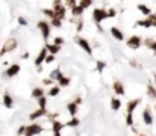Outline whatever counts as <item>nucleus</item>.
I'll return each instance as SVG.
<instances>
[{"instance_id": "24", "label": "nucleus", "mask_w": 156, "mask_h": 136, "mask_svg": "<svg viewBox=\"0 0 156 136\" xmlns=\"http://www.w3.org/2000/svg\"><path fill=\"white\" fill-rule=\"evenodd\" d=\"M144 44H145V47H149V49L156 54V41H155V39H145Z\"/></svg>"}, {"instance_id": "10", "label": "nucleus", "mask_w": 156, "mask_h": 136, "mask_svg": "<svg viewBox=\"0 0 156 136\" xmlns=\"http://www.w3.org/2000/svg\"><path fill=\"white\" fill-rule=\"evenodd\" d=\"M112 91H114L117 95H124L126 94L124 85H123V82H120V80H114V83H112Z\"/></svg>"}, {"instance_id": "23", "label": "nucleus", "mask_w": 156, "mask_h": 136, "mask_svg": "<svg viewBox=\"0 0 156 136\" xmlns=\"http://www.w3.org/2000/svg\"><path fill=\"white\" fill-rule=\"evenodd\" d=\"M32 97L33 98H41V97H44V89L42 88H33L32 89Z\"/></svg>"}, {"instance_id": "35", "label": "nucleus", "mask_w": 156, "mask_h": 136, "mask_svg": "<svg viewBox=\"0 0 156 136\" xmlns=\"http://www.w3.org/2000/svg\"><path fill=\"white\" fill-rule=\"evenodd\" d=\"M126 124H127L129 127L133 125V113H127V115H126Z\"/></svg>"}, {"instance_id": "34", "label": "nucleus", "mask_w": 156, "mask_h": 136, "mask_svg": "<svg viewBox=\"0 0 156 136\" xmlns=\"http://www.w3.org/2000/svg\"><path fill=\"white\" fill-rule=\"evenodd\" d=\"M105 67H106V62H103V61H97V65H96V70H97L99 73H102L103 70H105Z\"/></svg>"}, {"instance_id": "12", "label": "nucleus", "mask_w": 156, "mask_h": 136, "mask_svg": "<svg viewBox=\"0 0 156 136\" xmlns=\"http://www.w3.org/2000/svg\"><path fill=\"white\" fill-rule=\"evenodd\" d=\"M47 54H49V51H47V49H46V47H42V49L40 50L38 56L35 58V65H37L38 68L41 67V63H42V62H46V58H47Z\"/></svg>"}, {"instance_id": "9", "label": "nucleus", "mask_w": 156, "mask_h": 136, "mask_svg": "<svg viewBox=\"0 0 156 136\" xmlns=\"http://www.w3.org/2000/svg\"><path fill=\"white\" fill-rule=\"evenodd\" d=\"M156 24V14H152L149 17H145V20H141V21H136L135 26H143V27H152Z\"/></svg>"}, {"instance_id": "11", "label": "nucleus", "mask_w": 156, "mask_h": 136, "mask_svg": "<svg viewBox=\"0 0 156 136\" xmlns=\"http://www.w3.org/2000/svg\"><path fill=\"white\" fill-rule=\"evenodd\" d=\"M18 73H20V65L18 63H12V65L5 71V76L8 79H12V77H15L17 74H18Z\"/></svg>"}, {"instance_id": "3", "label": "nucleus", "mask_w": 156, "mask_h": 136, "mask_svg": "<svg viewBox=\"0 0 156 136\" xmlns=\"http://www.w3.org/2000/svg\"><path fill=\"white\" fill-rule=\"evenodd\" d=\"M37 27H38V29L41 30V35H42V39H44V42L47 44V39L50 38V29H52V26H50V23H49V21H46V20H41V21H38Z\"/></svg>"}, {"instance_id": "30", "label": "nucleus", "mask_w": 156, "mask_h": 136, "mask_svg": "<svg viewBox=\"0 0 156 136\" xmlns=\"http://www.w3.org/2000/svg\"><path fill=\"white\" fill-rule=\"evenodd\" d=\"M38 107H40V109H47V97H46V95L41 97V98H38Z\"/></svg>"}, {"instance_id": "2", "label": "nucleus", "mask_w": 156, "mask_h": 136, "mask_svg": "<svg viewBox=\"0 0 156 136\" xmlns=\"http://www.w3.org/2000/svg\"><path fill=\"white\" fill-rule=\"evenodd\" d=\"M106 18H108V9H105V8H96L92 11V20H94V23H96L97 26L102 21H105Z\"/></svg>"}, {"instance_id": "49", "label": "nucleus", "mask_w": 156, "mask_h": 136, "mask_svg": "<svg viewBox=\"0 0 156 136\" xmlns=\"http://www.w3.org/2000/svg\"><path fill=\"white\" fill-rule=\"evenodd\" d=\"M155 27H156V24H155Z\"/></svg>"}, {"instance_id": "29", "label": "nucleus", "mask_w": 156, "mask_h": 136, "mask_svg": "<svg viewBox=\"0 0 156 136\" xmlns=\"http://www.w3.org/2000/svg\"><path fill=\"white\" fill-rule=\"evenodd\" d=\"M41 12L44 14V15H47L50 20H53V18H56L55 17V12H53V9H47V8H44V9H41Z\"/></svg>"}, {"instance_id": "14", "label": "nucleus", "mask_w": 156, "mask_h": 136, "mask_svg": "<svg viewBox=\"0 0 156 136\" xmlns=\"http://www.w3.org/2000/svg\"><path fill=\"white\" fill-rule=\"evenodd\" d=\"M49 112H47V109H37L35 112H32L30 115H29V120L30 121H35V120H38V118H41V116H44V115H47Z\"/></svg>"}, {"instance_id": "27", "label": "nucleus", "mask_w": 156, "mask_h": 136, "mask_svg": "<svg viewBox=\"0 0 156 136\" xmlns=\"http://www.w3.org/2000/svg\"><path fill=\"white\" fill-rule=\"evenodd\" d=\"M83 14V9L79 6V5H76L74 8H71V15L73 17H80Z\"/></svg>"}, {"instance_id": "38", "label": "nucleus", "mask_w": 156, "mask_h": 136, "mask_svg": "<svg viewBox=\"0 0 156 136\" xmlns=\"http://www.w3.org/2000/svg\"><path fill=\"white\" fill-rule=\"evenodd\" d=\"M65 41H64V38H61V36H56V38H55V41H53V44H56V45H59V47H61V45H62Z\"/></svg>"}, {"instance_id": "43", "label": "nucleus", "mask_w": 156, "mask_h": 136, "mask_svg": "<svg viewBox=\"0 0 156 136\" xmlns=\"http://www.w3.org/2000/svg\"><path fill=\"white\" fill-rule=\"evenodd\" d=\"M131 65H132V67H135V68H141V65H140V63H138L136 61H133V59L131 61Z\"/></svg>"}, {"instance_id": "22", "label": "nucleus", "mask_w": 156, "mask_h": 136, "mask_svg": "<svg viewBox=\"0 0 156 136\" xmlns=\"http://www.w3.org/2000/svg\"><path fill=\"white\" fill-rule=\"evenodd\" d=\"M44 47L47 49V51L50 54H56L61 50V47H59V45H56V44H44Z\"/></svg>"}, {"instance_id": "33", "label": "nucleus", "mask_w": 156, "mask_h": 136, "mask_svg": "<svg viewBox=\"0 0 156 136\" xmlns=\"http://www.w3.org/2000/svg\"><path fill=\"white\" fill-rule=\"evenodd\" d=\"M50 26H52V27H56V29H59V27L62 26V21L58 20V18H53V20H50Z\"/></svg>"}, {"instance_id": "37", "label": "nucleus", "mask_w": 156, "mask_h": 136, "mask_svg": "<svg viewBox=\"0 0 156 136\" xmlns=\"http://www.w3.org/2000/svg\"><path fill=\"white\" fill-rule=\"evenodd\" d=\"M74 23H77V24H76V30L80 32L82 27H83V21H82V20H74Z\"/></svg>"}, {"instance_id": "48", "label": "nucleus", "mask_w": 156, "mask_h": 136, "mask_svg": "<svg viewBox=\"0 0 156 136\" xmlns=\"http://www.w3.org/2000/svg\"><path fill=\"white\" fill-rule=\"evenodd\" d=\"M155 109H156V104H155Z\"/></svg>"}, {"instance_id": "21", "label": "nucleus", "mask_w": 156, "mask_h": 136, "mask_svg": "<svg viewBox=\"0 0 156 136\" xmlns=\"http://www.w3.org/2000/svg\"><path fill=\"white\" fill-rule=\"evenodd\" d=\"M136 8H138V11H140L143 15H145V17L152 15V11H150V8L147 6V5H143V3H140V5H138Z\"/></svg>"}, {"instance_id": "41", "label": "nucleus", "mask_w": 156, "mask_h": 136, "mask_svg": "<svg viewBox=\"0 0 156 136\" xmlns=\"http://www.w3.org/2000/svg\"><path fill=\"white\" fill-rule=\"evenodd\" d=\"M53 61H55V54H50V53H49V54H47V58H46V62L50 63V62H53Z\"/></svg>"}, {"instance_id": "25", "label": "nucleus", "mask_w": 156, "mask_h": 136, "mask_svg": "<svg viewBox=\"0 0 156 136\" xmlns=\"http://www.w3.org/2000/svg\"><path fill=\"white\" fill-rule=\"evenodd\" d=\"M59 92H61V86H52V88L49 89L47 95H49V97H56V95H59Z\"/></svg>"}, {"instance_id": "47", "label": "nucleus", "mask_w": 156, "mask_h": 136, "mask_svg": "<svg viewBox=\"0 0 156 136\" xmlns=\"http://www.w3.org/2000/svg\"><path fill=\"white\" fill-rule=\"evenodd\" d=\"M140 136H147V135H140Z\"/></svg>"}, {"instance_id": "42", "label": "nucleus", "mask_w": 156, "mask_h": 136, "mask_svg": "<svg viewBox=\"0 0 156 136\" xmlns=\"http://www.w3.org/2000/svg\"><path fill=\"white\" fill-rule=\"evenodd\" d=\"M42 83H44V85H52V83H53V80H52L50 77H47V79L42 80Z\"/></svg>"}, {"instance_id": "20", "label": "nucleus", "mask_w": 156, "mask_h": 136, "mask_svg": "<svg viewBox=\"0 0 156 136\" xmlns=\"http://www.w3.org/2000/svg\"><path fill=\"white\" fill-rule=\"evenodd\" d=\"M121 100L120 98H117V97H112L111 98V109L112 111H120V107H121Z\"/></svg>"}, {"instance_id": "4", "label": "nucleus", "mask_w": 156, "mask_h": 136, "mask_svg": "<svg viewBox=\"0 0 156 136\" xmlns=\"http://www.w3.org/2000/svg\"><path fill=\"white\" fill-rule=\"evenodd\" d=\"M17 39H14V38H11V39H8L5 44H3V47H2V50H0V56H3V54H6V53H12L15 49H17Z\"/></svg>"}, {"instance_id": "28", "label": "nucleus", "mask_w": 156, "mask_h": 136, "mask_svg": "<svg viewBox=\"0 0 156 136\" xmlns=\"http://www.w3.org/2000/svg\"><path fill=\"white\" fill-rule=\"evenodd\" d=\"M80 124V121H79V118H76V116H73V118H70V121L68 123H65V127H77Z\"/></svg>"}, {"instance_id": "6", "label": "nucleus", "mask_w": 156, "mask_h": 136, "mask_svg": "<svg viewBox=\"0 0 156 136\" xmlns=\"http://www.w3.org/2000/svg\"><path fill=\"white\" fill-rule=\"evenodd\" d=\"M126 44H127V47L129 49H132V50H136V49H140L141 47V44H143V39L140 38L138 35H132L131 38H129L127 41H126Z\"/></svg>"}, {"instance_id": "26", "label": "nucleus", "mask_w": 156, "mask_h": 136, "mask_svg": "<svg viewBox=\"0 0 156 136\" xmlns=\"http://www.w3.org/2000/svg\"><path fill=\"white\" fill-rule=\"evenodd\" d=\"M147 95H149L150 98H156V88L152 83L147 85Z\"/></svg>"}, {"instance_id": "5", "label": "nucleus", "mask_w": 156, "mask_h": 136, "mask_svg": "<svg viewBox=\"0 0 156 136\" xmlns=\"http://www.w3.org/2000/svg\"><path fill=\"white\" fill-rule=\"evenodd\" d=\"M40 133H42V127H41L40 124L33 123V124H30V125H26V133H24V136H37V135H40Z\"/></svg>"}, {"instance_id": "44", "label": "nucleus", "mask_w": 156, "mask_h": 136, "mask_svg": "<svg viewBox=\"0 0 156 136\" xmlns=\"http://www.w3.org/2000/svg\"><path fill=\"white\" fill-rule=\"evenodd\" d=\"M28 58H29V51H26V53L21 54V59H28Z\"/></svg>"}, {"instance_id": "36", "label": "nucleus", "mask_w": 156, "mask_h": 136, "mask_svg": "<svg viewBox=\"0 0 156 136\" xmlns=\"http://www.w3.org/2000/svg\"><path fill=\"white\" fill-rule=\"evenodd\" d=\"M17 21H18V24H20V26H28V24H29V23H28V20H26L24 17H18V18H17Z\"/></svg>"}, {"instance_id": "39", "label": "nucleus", "mask_w": 156, "mask_h": 136, "mask_svg": "<svg viewBox=\"0 0 156 136\" xmlns=\"http://www.w3.org/2000/svg\"><path fill=\"white\" fill-rule=\"evenodd\" d=\"M24 133H26V125H21V127H18V130H17V135L24 136Z\"/></svg>"}, {"instance_id": "1", "label": "nucleus", "mask_w": 156, "mask_h": 136, "mask_svg": "<svg viewBox=\"0 0 156 136\" xmlns=\"http://www.w3.org/2000/svg\"><path fill=\"white\" fill-rule=\"evenodd\" d=\"M53 12H55V17L58 18V20L62 21L64 18H65V12H67V9H65V5L62 3V0H55L53 2Z\"/></svg>"}, {"instance_id": "45", "label": "nucleus", "mask_w": 156, "mask_h": 136, "mask_svg": "<svg viewBox=\"0 0 156 136\" xmlns=\"http://www.w3.org/2000/svg\"><path fill=\"white\" fill-rule=\"evenodd\" d=\"M53 136H62V135H61V133H53Z\"/></svg>"}, {"instance_id": "31", "label": "nucleus", "mask_w": 156, "mask_h": 136, "mask_svg": "<svg viewBox=\"0 0 156 136\" xmlns=\"http://www.w3.org/2000/svg\"><path fill=\"white\" fill-rule=\"evenodd\" d=\"M61 74H62V73H61V68H55L53 71L50 73V76H49V77H50L52 80H56V79H58Z\"/></svg>"}, {"instance_id": "16", "label": "nucleus", "mask_w": 156, "mask_h": 136, "mask_svg": "<svg viewBox=\"0 0 156 136\" xmlns=\"http://www.w3.org/2000/svg\"><path fill=\"white\" fill-rule=\"evenodd\" d=\"M141 103V98H135V100H131V101L127 103V106H126V111H127V113H133V111L138 107V104Z\"/></svg>"}, {"instance_id": "19", "label": "nucleus", "mask_w": 156, "mask_h": 136, "mask_svg": "<svg viewBox=\"0 0 156 136\" xmlns=\"http://www.w3.org/2000/svg\"><path fill=\"white\" fill-rule=\"evenodd\" d=\"M64 127H65V124H62L61 121H56V120H55L53 123H52V130H53V133H61Z\"/></svg>"}, {"instance_id": "8", "label": "nucleus", "mask_w": 156, "mask_h": 136, "mask_svg": "<svg viewBox=\"0 0 156 136\" xmlns=\"http://www.w3.org/2000/svg\"><path fill=\"white\" fill-rule=\"evenodd\" d=\"M79 103H82V98H80V97H77L74 101H70V103L67 104V111H68V113H70L71 118L76 116V113H77V107H79Z\"/></svg>"}, {"instance_id": "46", "label": "nucleus", "mask_w": 156, "mask_h": 136, "mask_svg": "<svg viewBox=\"0 0 156 136\" xmlns=\"http://www.w3.org/2000/svg\"><path fill=\"white\" fill-rule=\"evenodd\" d=\"M153 79H155V85H156V74H155V76H153Z\"/></svg>"}, {"instance_id": "15", "label": "nucleus", "mask_w": 156, "mask_h": 136, "mask_svg": "<svg viewBox=\"0 0 156 136\" xmlns=\"http://www.w3.org/2000/svg\"><path fill=\"white\" fill-rule=\"evenodd\" d=\"M109 32H111V35L114 36V38L117 39V41H123L124 39V33L121 32L118 27H115V26H112L111 29H109Z\"/></svg>"}, {"instance_id": "32", "label": "nucleus", "mask_w": 156, "mask_h": 136, "mask_svg": "<svg viewBox=\"0 0 156 136\" xmlns=\"http://www.w3.org/2000/svg\"><path fill=\"white\" fill-rule=\"evenodd\" d=\"M91 5H92V0H80V2H79V6L83 9V11H85V9H88Z\"/></svg>"}, {"instance_id": "13", "label": "nucleus", "mask_w": 156, "mask_h": 136, "mask_svg": "<svg viewBox=\"0 0 156 136\" xmlns=\"http://www.w3.org/2000/svg\"><path fill=\"white\" fill-rule=\"evenodd\" d=\"M143 121H144L145 125L153 124V116H152V112H150V107H145L143 111Z\"/></svg>"}, {"instance_id": "17", "label": "nucleus", "mask_w": 156, "mask_h": 136, "mask_svg": "<svg viewBox=\"0 0 156 136\" xmlns=\"http://www.w3.org/2000/svg\"><path fill=\"white\" fill-rule=\"evenodd\" d=\"M2 103H3V106L5 107H8V109H11L12 106H14V98L8 94V92H5L3 94V97H2Z\"/></svg>"}, {"instance_id": "40", "label": "nucleus", "mask_w": 156, "mask_h": 136, "mask_svg": "<svg viewBox=\"0 0 156 136\" xmlns=\"http://www.w3.org/2000/svg\"><path fill=\"white\" fill-rule=\"evenodd\" d=\"M115 15H117V11H115L114 8H109V9H108V18H109V17H115Z\"/></svg>"}, {"instance_id": "7", "label": "nucleus", "mask_w": 156, "mask_h": 136, "mask_svg": "<svg viewBox=\"0 0 156 136\" xmlns=\"http://www.w3.org/2000/svg\"><path fill=\"white\" fill-rule=\"evenodd\" d=\"M76 42L79 44V47H80L82 50L86 51V54H88V56H91V54H92V47H91L90 42L86 41L85 38H82V36H76Z\"/></svg>"}, {"instance_id": "18", "label": "nucleus", "mask_w": 156, "mask_h": 136, "mask_svg": "<svg viewBox=\"0 0 156 136\" xmlns=\"http://www.w3.org/2000/svg\"><path fill=\"white\" fill-rule=\"evenodd\" d=\"M56 80H58V86H61V88H65V86H68V85L71 83V79L64 76V74H61Z\"/></svg>"}]
</instances>
